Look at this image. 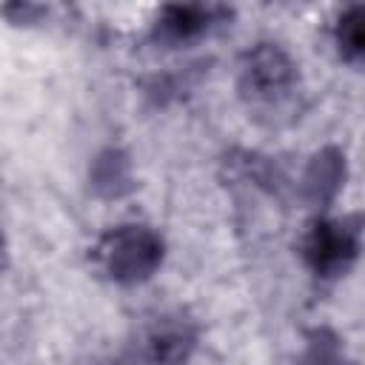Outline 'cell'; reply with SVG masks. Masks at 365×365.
<instances>
[{"mask_svg": "<svg viewBox=\"0 0 365 365\" xmlns=\"http://www.w3.org/2000/svg\"><path fill=\"white\" fill-rule=\"evenodd\" d=\"M294 86H297V68L282 48L262 43L254 51H248L240 74V88L251 103L268 108L279 106L291 97Z\"/></svg>", "mask_w": 365, "mask_h": 365, "instance_id": "obj_1", "label": "cell"}, {"mask_svg": "<svg viewBox=\"0 0 365 365\" xmlns=\"http://www.w3.org/2000/svg\"><path fill=\"white\" fill-rule=\"evenodd\" d=\"M106 268L120 282H137L154 274L163 259V240L145 225H123L108 237L103 251Z\"/></svg>", "mask_w": 365, "mask_h": 365, "instance_id": "obj_2", "label": "cell"}, {"mask_svg": "<svg viewBox=\"0 0 365 365\" xmlns=\"http://www.w3.org/2000/svg\"><path fill=\"white\" fill-rule=\"evenodd\" d=\"M356 248H359L356 231L348 228V222H339V220L314 222L308 237H305V245H302L308 265L322 277L342 274L354 262Z\"/></svg>", "mask_w": 365, "mask_h": 365, "instance_id": "obj_3", "label": "cell"}, {"mask_svg": "<svg viewBox=\"0 0 365 365\" xmlns=\"http://www.w3.org/2000/svg\"><path fill=\"white\" fill-rule=\"evenodd\" d=\"M194 348V331L185 322H160L148 334V356L157 365H180Z\"/></svg>", "mask_w": 365, "mask_h": 365, "instance_id": "obj_4", "label": "cell"}, {"mask_svg": "<svg viewBox=\"0 0 365 365\" xmlns=\"http://www.w3.org/2000/svg\"><path fill=\"white\" fill-rule=\"evenodd\" d=\"M211 23V11L202 6H168L160 17V29L168 40H191Z\"/></svg>", "mask_w": 365, "mask_h": 365, "instance_id": "obj_5", "label": "cell"}, {"mask_svg": "<svg viewBox=\"0 0 365 365\" xmlns=\"http://www.w3.org/2000/svg\"><path fill=\"white\" fill-rule=\"evenodd\" d=\"M336 43L345 60H359L362 57V11L354 6L339 17L336 26Z\"/></svg>", "mask_w": 365, "mask_h": 365, "instance_id": "obj_6", "label": "cell"}, {"mask_svg": "<svg viewBox=\"0 0 365 365\" xmlns=\"http://www.w3.org/2000/svg\"><path fill=\"white\" fill-rule=\"evenodd\" d=\"M0 248H3V237H0Z\"/></svg>", "mask_w": 365, "mask_h": 365, "instance_id": "obj_7", "label": "cell"}]
</instances>
